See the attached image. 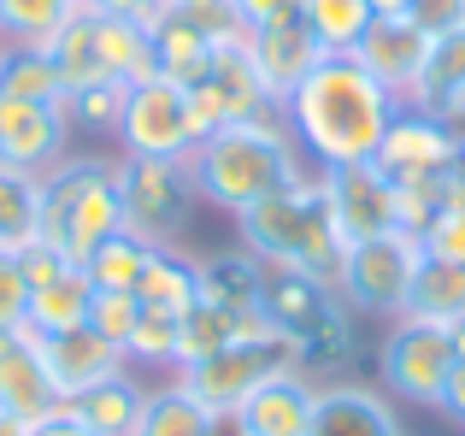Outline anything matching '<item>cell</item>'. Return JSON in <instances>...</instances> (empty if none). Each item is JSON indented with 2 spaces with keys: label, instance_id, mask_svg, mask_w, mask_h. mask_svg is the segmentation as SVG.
Segmentation results:
<instances>
[{
  "label": "cell",
  "instance_id": "cell-1",
  "mask_svg": "<svg viewBox=\"0 0 465 436\" xmlns=\"http://www.w3.org/2000/svg\"><path fill=\"white\" fill-rule=\"evenodd\" d=\"M277 113H283L289 136L301 142L307 165L330 172V165L377 160L383 130H389V118L401 113V101L353 54H324L312 65V77L301 83Z\"/></svg>",
  "mask_w": 465,
  "mask_h": 436
},
{
  "label": "cell",
  "instance_id": "cell-2",
  "mask_svg": "<svg viewBox=\"0 0 465 436\" xmlns=\"http://www.w3.org/2000/svg\"><path fill=\"white\" fill-rule=\"evenodd\" d=\"M189 172H194V195L206 207L236 218L253 201L312 177V165L301 154V142L289 136L283 113H265V118H242V124H224L213 136H201L189 154Z\"/></svg>",
  "mask_w": 465,
  "mask_h": 436
},
{
  "label": "cell",
  "instance_id": "cell-3",
  "mask_svg": "<svg viewBox=\"0 0 465 436\" xmlns=\"http://www.w3.org/2000/svg\"><path fill=\"white\" fill-rule=\"evenodd\" d=\"M236 236L260 265H289V272L324 277L330 289H336L341 253H348L336 224H330L318 172L289 183V189H277V195H265V201H253L248 213H236Z\"/></svg>",
  "mask_w": 465,
  "mask_h": 436
},
{
  "label": "cell",
  "instance_id": "cell-4",
  "mask_svg": "<svg viewBox=\"0 0 465 436\" xmlns=\"http://www.w3.org/2000/svg\"><path fill=\"white\" fill-rule=\"evenodd\" d=\"M113 230H124L118 160H59L54 172H42V242L83 265Z\"/></svg>",
  "mask_w": 465,
  "mask_h": 436
},
{
  "label": "cell",
  "instance_id": "cell-5",
  "mask_svg": "<svg viewBox=\"0 0 465 436\" xmlns=\"http://www.w3.org/2000/svg\"><path fill=\"white\" fill-rule=\"evenodd\" d=\"M283 372H307V354H301L295 336H283V331L272 324V331L242 336V342L218 348V354L194 360V366L171 372V378H177L201 407H213V413H224V419H230L253 390H260V383L283 378Z\"/></svg>",
  "mask_w": 465,
  "mask_h": 436
},
{
  "label": "cell",
  "instance_id": "cell-6",
  "mask_svg": "<svg viewBox=\"0 0 465 436\" xmlns=\"http://www.w3.org/2000/svg\"><path fill=\"white\" fill-rule=\"evenodd\" d=\"M419 265H424V248H419L412 230H389V236L353 242V248L341 253L336 295L348 301L353 319H401Z\"/></svg>",
  "mask_w": 465,
  "mask_h": 436
},
{
  "label": "cell",
  "instance_id": "cell-7",
  "mask_svg": "<svg viewBox=\"0 0 465 436\" xmlns=\"http://www.w3.org/2000/svg\"><path fill=\"white\" fill-rule=\"evenodd\" d=\"M194 172L189 160H118V207L124 230L148 248H183L194 213Z\"/></svg>",
  "mask_w": 465,
  "mask_h": 436
},
{
  "label": "cell",
  "instance_id": "cell-8",
  "mask_svg": "<svg viewBox=\"0 0 465 436\" xmlns=\"http://www.w3.org/2000/svg\"><path fill=\"white\" fill-rule=\"evenodd\" d=\"M454 336L448 324H430V319H389V336L377 348V378H383V395L407 407H436L448 390V372H454Z\"/></svg>",
  "mask_w": 465,
  "mask_h": 436
},
{
  "label": "cell",
  "instance_id": "cell-9",
  "mask_svg": "<svg viewBox=\"0 0 465 436\" xmlns=\"http://www.w3.org/2000/svg\"><path fill=\"white\" fill-rule=\"evenodd\" d=\"M118 160H189L194 154V124H189V89L171 77H142L124 89L118 113Z\"/></svg>",
  "mask_w": 465,
  "mask_h": 436
},
{
  "label": "cell",
  "instance_id": "cell-10",
  "mask_svg": "<svg viewBox=\"0 0 465 436\" xmlns=\"http://www.w3.org/2000/svg\"><path fill=\"white\" fill-rule=\"evenodd\" d=\"M277 113L272 94H265L260 71L248 59V42H230V47H213V65L189 83V124H194V142L213 136L224 124H242V118H265Z\"/></svg>",
  "mask_w": 465,
  "mask_h": 436
},
{
  "label": "cell",
  "instance_id": "cell-11",
  "mask_svg": "<svg viewBox=\"0 0 465 436\" xmlns=\"http://www.w3.org/2000/svg\"><path fill=\"white\" fill-rule=\"evenodd\" d=\"M460 148L465 136L454 124H442L436 113H419V106H401L383 130V148H377V172L389 183H436V177L460 172Z\"/></svg>",
  "mask_w": 465,
  "mask_h": 436
},
{
  "label": "cell",
  "instance_id": "cell-12",
  "mask_svg": "<svg viewBox=\"0 0 465 436\" xmlns=\"http://www.w3.org/2000/svg\"><path fill=\"white\" fill-rule=\"evenodd\" d=\"M318 189H324V207H330V224H336L341 248L401 230L395 183H389L371 160H365V165H330V172H318Z\"/></svg>",
  "mask_w": 465,
  "mask_h": 436
},
{
  "label": "cell",
  "instance_id": "cell-13",
  "mask_svg": "<svg viewBox=\"0 0 465 436\" xmlns=\"http://www.w3.org/2000/svg\"><path fill=\"white\" fill-rule=\"evenodd\" d=\"M71 142V113L54 101H12L0 94V165L18 172H54Z\"/></svg>",
  "mask_w": 465,
  "mask_h": 436
},
{
  "label": "cell",
  "instance_id": "cell-14",
  "mask_svg": "<svg viewBox=\"0 0 465 436\" xmlns=\"http://www.w3.org/2000/svg\"><path fill=\"white\" fill-rule=\"evenodd\" d=\"M42 342V366L47 378H54L59 401H83L89 390H101L106 378H118L124 372V348H113L101 331H89V324H71V331H54V336H35Z\"/></svg>",
  "mask_w": 465,
  "mask_h": 436
},
{
  "label": "cell",
  "instance_id": "cell-15",
  "mask_svg": "<svg viewBox=\"0 0 465 436\" xmlns=\"http://www.w3.org/2000/svg\"><path fill=\"white\" fill-rule=\"evenodd\" d=\"M430 42H436V35H424L407 12H401V18H371V30L360 35L353 59H360V65L371 71V77L383 83L401 106H407V94H412V83H419L424 59H430Z\"/></svg>",
  "mask_w": 465,
  "mask_h": 436
},
{
  "label": "cell",
  "instance_id": "cell-16",
  "mask_svg": "<svg viewBox=\"0 0 465 436\" xmlns=\"http://www.w3.org/2000/svg\"><path fill=\"white\" fill-rule=\"evenodd\" d=\"M59 401L54 378H47L42 366V342H35V331H6L0 336V413L18 419V425H35V419H47Z\"/></svg>",
  "mask_w": 465,
  "mask_h": 436
},
{
  "label": "cell",
  "instance_id": "cell-17",
  "mask_svg": "<svg viewBox=\"0 0 465 436\" xmlns=\"http://www.w3.org/2000/svg\"><path fill=\"white\" fill-rule=\"evenodd\" d=\"M248 59H253V71H260L272 106H283L289 94L312 77L318 59H324V42H318L301 18H289V24H272V30H253L248 35Z\"/></svg>",
  "mask_w": 465,
  "mask_h": 436
},
{
  "label": "cell",
  "instance_id": "cell-18",
  "mask_svg": "<svg viewBox=\"0 0 465 436\" xmlns=\"http://www.w3.org/2000/svg\"><path fill=\"white\" fill-rule=\"evenodd\" d=\"M341 307V295L324 283V277H307V272H289V265H265V283H260V312L277 324L283 336H295L307 348V336L330 312Z\"/></svg>",
  "mask_w": 465,
  "mask_h": 436
},
{
  "label": "cell",
  "instance_id": "cell-19",
  "mask_svg": "<svg viewBox=\"0 0 465 436\" xmlns=\"http://www.w3.org/2000/svg\"><path fill=\"white\" fill-rule=\"evenodd\" d=\"M312 407H318V383L307 372H283V378L260 383V390L230 413V425H236V436H307Z\"/></svg>",
  "mask_w": 465,
  "mask_h": 436
},
{
  "label": "cell",
  "instance_id": "cell-20",
  "mask_svg": "<svg viewBox=\"0 0 465 436\" xmlns=\"http://www.w3.org/2000/svg\"><path fill=\"white\" fill-rule=\"evenodd\" d=\"M307 436H401V419L383 390L371 383H318Z\"/></svg>",
  "mask_w": 465,
  "mask_h": 436
},
{
  "label": "cell",
  "instance_id": "cell-21",
  "mask_svg": "<svg viewBox=\"0 0 465 436\" xmlns=\"http://www.w3.org/2000/svg\"><path fill=\"white\" fill-rule=\"evenodd\" d=\"M407 106L419 113H436L442 124H454L465 136V30H448L430 42V59H424L419 83H412Z\"/></svg>",
  "mask_w": 465,
  "mask_h": 436
},
{
  "label": "cell",
  "instance_id": "cell-22",
  "mask_svg": "<svg viewBox=\"0 0 465 436\" xmlns=\"http://www.w3.org/2000/svg\"><path fill=\"white\" fill-rule=\"evenodd\" d=\"M272 331L260 307H218V301H201L194 312H183V331H177V372L194 366V360L218 354V348L242 342V336H260Z\"/></svg>",
  "mask_w": 465,
  "mask_h": 436
},
{
  "label": "cell",
  "instance_id": "cell-23",
  "mask_svg": "<svg viewBox=\"0 0 465 436\" xmlns=\"http://www.w3.org/2000/svg\"><path fill=\"white\" fill-rule=\"evenodd\" d=\"M136 436H236V425H230L224 413H213V407H201L171 378V383H159V390H148Z\"/></svg>",
  "mask_w": 465,
  "mask_h": 436
},
{
  "label": "cell",
  "instance_id": "cell-24",
  "mask_svg": "<svg viewBox=\"0 0 465 436\" xmlns=\"http://www.w3.org/2000/svg\"><path fill=\"white\" fill-rule=\"evenodd\" d=\"M142 401H148V383L136 378V372H118V378H106L101 390H89L83 401H71V413L83 419L94 436H136L142 425Z\"/></svg>",
  "mask_w": 465,
  "mask_h": 436
},
{
  "label": "cell",
  "instance_id": "cell-25",
  "mask_svg": "<svg viewBox=\"0 0 465 436\" xmlns=\"http://www.w3.org/2000/svg\"><path fill=\"white\" fill-rule=\"evenodd\" d=\"M136 301L153 312H194L201 307V260H189L183 248H159L136 283Z\"/></svg>",
  "mask_w": 465,
  "mask_h": 436
},
{
  "label": "cell",
  "instance_id": "cell-26",
  "mask_svg": "<svg viewBox=\"0 0 465 436\" xmlns=\"http://www.w3.org/2000/svg\"><path fill=\"white\" fill-rule=\"evenodd\" d=\"M148 35H153V65H159V77L183 83V89H189V83L213 65V42H206L194 24H183L171 6H159L153 18H148Z\"/></svg>",
  "mask_w": 465,
  "mask_h": 436
},
{
  "label": "cell",
  "instance_id": "cell-27",
  "mask_svg": "<svg viewBox=\"0 0 465 436\" xmlns=\"http://www.w3.org/2000/svg\"><path fill=\"white\" fill-rule=\"evenodd\" d=\"M42 242V172L0 165V253H24Z\"/></svg>",
  "mask_w": 465,
  "mask_h": 436
},
{
  "label": "cell",
  "instance_id": "cell-28",
  "mask_svg": "<svg viewBox=\"0 0 465 436\" xmlns=\"http://www.w3.org/2000/svg\"><path fill=\"white\" fill-rule=\"evenodd\" d=\"M47 59H54V71L65 77V94L89 89V83H113L101 71V18H94V6H83L65 30L47 42Z\"/></svg>",
  "mask_w": 465,
  "mask_h": 436
},
{
  "label": "cell",
  "instance_id": "cell-29",
  "mask_svg": "<svg viewBox=\"0 0 465 436\" xmlns=\"http://www.w3.org/2000/svg\"><path fill=\"white\" fill-rule=\"evenodd\" d=\"M89 301H94L89 272H83V265H65L54 283H35L30 289V324H24V331H35V336L71 331V324L89 319Z\"/></svg>",
  "mask_w": 465,
  "mask_h": 436
},
{
  "label": "cell",
  "instance_id": "cell-30",
  "mask_svg": "<svg viewBox=\"0 0 465 436\" xmlns=\"http://www.w3.org/2000/svg\"><path fill=\"white\" fill-rule=\"evenodd\" d=\"M260 283H265V265L253 260L242 242L201 260V301H218V307H260Z\"/></svg>",
  "mask_w": 465,
  "mask_h": 436
},
{
  "label": "cell",
  "instance_id": "cell-31",
  "mask_svg": "<svg viewBox=\"0 0 465 436\" xmlns=\"http://www.w3.org/2000/svg\"><path fill=\"white\" fill-rule=\"evenodd\" d=\"M101 18V71L113 83H142V77H153V35H148V24H136V18H113V12H94Z\"/></svg>",
  "mask_w": 465,
  "mask_h": 436
},
{
  "label": "cell",
  "instance_id": "cell-32",
  "mask_svg": "<svg viewBox=\"0 0 465 436\" xmlns=\"http://www.w3.org/2000/svg\"><path fill=\"white\" fill-rule=\"evenodd\" d=\"M77 12H83V0H0V42L6 47H47Z\"/></svg>",
  "mask_w": 465,
  "mask_h": 436
},
{
  "label": "cell",
  "instance_id": "cell-33",
  "mask_svg": "<svg viewBox=\"0 0 465 436\" xmlns=\"http://www.w3.org/2000/svg\"><path fill=\"white\" fill-rule=\"evenodd\" d=\"M0 94H12V101H54V106H65V77L54 71L47 47H6V42H0Z\"/></svg>",
  "mask_w": 465,
  "mask_h": 436
},
{
  "label": "cell",
  "instance_id": "cell-34",
  "mask_svg": "<svg viewBox=\"0 0 465 436\" xmlns=\"http://www.w3.org/2000/svg\"><path fill=\"white\" fill-rule=\"evenodd\" d=\"M407 312H412V319H430V324L465 319V265H454V260H424L419 277H412Z\"/></svg>",
  "mask_w": 465,
  "mask_h": 436
},
{
  "label": "cell",
  "instance_id": "cell-35",
  "mask_svg": "<svg viewBox=\"0 0 465 436\" xmlns=\"http://www.w3.org/2000/svg\"><path fill=\"white\" fill-rule=\"evenodd\" d=\"M371 18V0H301V24L324 42V54H353Z\"/></svg>",
  "mask_w": 465,
  "mask_h": 436
},
{
  "label": "cell",
  "instance_id": "cell-36",
  "mask_svg": "<svg viewBox=\"0 0 465 436\" xmlns=\"http://www.w3.org/2000/svg\"><path fill=\"white\" fill-rule=\"evenodd\" d=\"M153 253H159V248H148L142 236H130V230H113V236H106L101 248L83 260V272H89L94 289H130V295H136V283H142V272H148Z\"/></svg>",
  "mask_w": 465,
  "mask_h": 436
},
{
  "label": "cell",
  "instance_id": "cell-37",
  "mask_svg": "<svg viewBox=\"0 0 465 436\" xmlns=\"http://www.w3.org/2000/svg\"><path fill=\"white\" fill-rule=\"evenodd\" d=\"M177 331H183L177 312L142 307L136 331H130V342H124V366H165V372H177Z\"/></svg>",
  "mask_w": 465,
  "mask_h": 436
},
{
  "label": "cell",
  "instance_id": "cell-38",
  "mask_svg": "<svg viewBox=\"0 0 465 436\" xmlns=\"http://www.w3.org/2000/svg\"><path fill=\"white\" fill-rule=\"evenodd\" d=\"M419 248H424V260H454V265H465V177L460 172H454V183H448L442 213L419 230Z\"/></svg>",
  "mask_w": 465,
  "mask_h": 436
},
{
  "label": "cell",
  "instance_id": "cell-39",
  "mask_svg": "<svg viewBox=\"0 0 465 436\" xmlns=\"http://www.w3.org/2000/svg\"><path fill=\"white\" fill-rule=\"evenodd\" d=\"M171 12H177L183 24H194V30L206 35L213 47H230V42H248V24H242L236 0H165Z\"/></svg>",
  "mask_w": 465,
  "mask_h": 436
},
{
  "label": "cell",
  "instance_id": "cell-40",
  "mask_svg": "<svg viewBox=\"0 0 465 436\" xmlns=\"http://www.w3.org/2000/svg\"><path fill=\"white\" fill-rule=\"evenodd\" d=\"M124 89H130V83H89V89L65 94V113H71V124H83V130H101V136H113V130H118V113H124Z\"/></svg>",
  "mask_w": 465,
  "mask_h": 436
},
{
  "label": "cell",
  "instance_id": "cell-41",
  "mask_svg": "<svg viewBox=\"0 0 465 436\" xmlns=\"http://www.w3.org/2000/svg\"><path fill=\"white\" fill-rule=\"evenodd\" d=\"M136 319H142V301L130 295V289H94V301H89V331H101L113 348H124L130 342V331H136Z\"/></svg>",
  "mask_w": 465,
  "mask_h": 436
},
{
  "label": "cell",
  "instance_id": "cell-42",
  "mask_svg": "<svg viewBox=\"0 0 465 436\" xmlns=\"http://www.w3.org/2000/svg\"><path fill=\"white\" fill-rule=\"evenodd\" d=\"M30 324V277H24L18 253H0V336Z\"/></svg>",
  "mask_w": 465,
  "mask_h": 436
},
{
  "label": "cell",
  "instance_id": "cell-43",
  "mask_svg": "<svg viewBox=\"0 0 465 436\" xmlns=\"http://www.w3.org/2000/svg\"><path fill=\"white\" fill-rule=\"evenodd\" d=\"M407 18L424 35H448V30H465V0H412Z\"/></svg>",
  "mask_w": 465,
  "mask_h": 436
},
{
  "label": "cell",
  "instance_id": "cell-44",
  "mask_svg": "<svg viewBox=\"0 0 465 436\" xmlns=\"http://www.w3.org/2000/svg\"><path fill=\"white\" fill-rule=\"evenodd\" d=\"M236 12H242V24H248V35H253V30H272V24L301 18V0H236Z\"/></svg>",
  "mask_w": 465,
  "mask_h": 436
},
{
  "label": "cell",
  "instance_id": "cell-45",
  "mask_svg": "<svg viewBox=\"0 0 465 436\" xmlns=\"http://www.w3.org/2000/svg\"><path fill=\"white\" fill-rule=\"evenodd\" d=\"M18 265H24V277H30V289H35V283H54V277L65 272L71 260L54 248V242H30V248L18 253Z\"/></svg>",
  "mask_w": 465,
  "mask_h": 436
},
{
  "label": "cell",
  "instance_id": "cell-46",
  "mask_svg": "<svg viewBox=\"0 0 465 436\" xmlns=\"http://www.w3.org/2000/svg\"><path fill=\"white\" fill-rule=\"evenodd\" d=\"M436 413L454 419V425H465V360H454V372H448V390H442V401H436Z\"/></svg>",
  "mask_w": 465,
  "mask_h": 436
},
{
  "label": "cell",
  "instance_id": "cell-47",
  "mask_svg": "<svg viewBox=\"0 0 465 436\" xmlns=\"http://www.w3.org/2000/svg\"><path fill=\"white\" fill-rule=\"evenodd\" d=\"M30 436H94V431L83 425V419L71 413V407H54L47 419H35V425H30Z\"/></svg>",
  "mask_w": 465,
  "mask_h": 436
},
{
  "label": "cell",
  "instance_id": "cell-48",
  "mask_svg": "<svg viewBox=\"0 0 465 436\" xmlns=\"http://www.w3.org/2000/svg\"><path fill=\"white\" fill-rule=\"evenodd\" d=\"M83 6H94V12H113V18H136V24H148L165 0H83Z\"/></svg>",
  "mask_w": 465,
  "mask_h": 436
},
{
  "label": "cell",
  "instance_id": "cell-49",
  "mask_svg": "<svg viewBox=\"0 0 465 436\" xmlns=\"http://www.w3.org/2000/svg\"><path fill=\"white\" fill-rule=\"evenodd\" d=\"M407 6H412V0H371V12H377V18H401Z\"/></svg>",
  "mask_w": 465,
  "mask_h": 436
},
{
  "label": "cell",
  "instance_id": "cell-50",
  "mask_svg": "<svg viewBox=\"0 0 465 436\" xmlns=\"http://www.w3.org/2000/svg\"><path fill=\"white\" fill-rule=\"evenodd\" d=\"M448 336H454V354L465 360V319H454V324H448Z\"/></svg>",
  "mask_w": 465,
  "mask_h": 436
},
{
  "label": "cell",
  "instance_id": "cell-51",
  "mask_svg": "<svg viewBox=\"0 0 465 436\" xmlns=\"http://www.w3.org/2000/svg\"><path fill=\"white\" fill-rule=\"evenodd\" d=\"M0 436H30V425H18V419H6V413H0Z\"/></svg>",
  "mask_w": 465,
  "mask_h": 436
},
{
  "label": "cell",
  "instance_id": "cell-52",
  "mask_svg": "<svg viewBox=\"0 0 465 436\" xmlns=\"http://www.w3.org/2000/svg\"><path fill=\"white\" fill-rule=\"evenodd\" d=\"M460 177H465V148H460Z\"/></svg>",
  "mask_w": 465,
  "mask_h": 436
}]
</instances>
